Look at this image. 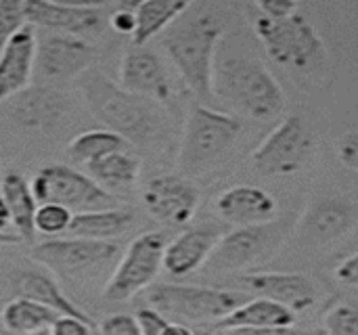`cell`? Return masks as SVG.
<instances>
[{"instance_id":"cb8c5ba5","label":"cell","mask_w":358,"mask_h":335,"mask_svg":"<svg viewBox=\"0 0 358 335\" xmlns=\"http://www.w3.org/2000/svg\"><path fill=\"white\" fill-rule=\"evenodd\" d=\"M355 224V210L344 199H321L315 204L306 218L304 229L317 241H331L344 237Z\"/></svg>"},{"instance_id":"277c9868","label":"cell","mask_w":358,"mask_h":335,"mask_svg":"<svg viewBox=\"0 0 358 335\" xmlns=\"http://www.w3.org/2000/svg\"><path fill=\"white\" fill-rule=\"evenodd\" d=\"M254 29L268 57L283 67L308 71L325 59V42L313 23L298 13L279 19L262 15L256 19Z\"/></svg>"},{"instance_id":"f1b7e54d","label":"cell","mask_w":358,"mask_h":335,"mask_svg":"<svg viewBox=\"0 0 358 335\" xmlns=\"http://www.w3.org/2000/svg\"><path fill=\"white\" fill-rule=\"evenodd\" d=\"M126 145L128 141L113 130H86L67 145V153L73 162L88 166L113 151L126 149Z\"/></svg>"},{"instance_id":"60d3db41","label":"cell","mask_w":358,"mask_h":335,"mask_svg":"<svg viewBox=\"0 0 358 335\" xmlns=\"http://www.w3.org/2000/svg\"><path fill=\"white\" fill-rule=\"evenodd\" d=\"M117 8H126V10H136L145 0H115Z\"/></svg>"},{"instance_id":"83f0119b","label":"cell","mask_w":358,"mask_h":335,"mask_svg":"<svg viewBox=\"0 0 358 335\" xmlns=\"http://www.w3.org/2000/svg\"><path fill=\"white\" fill-rule=\"evenodd\" d=\"M193 0H145L136 10V29L132 34V44L143 46L153 36L162 34L170 23H174Z\"/></svg>"},{"instance_id":"6da1fadb","label":"cell","mask_w":358,"mask_h":335,"mask_svg":"<svg viewBox=\"0 0 358 335\" xmlns=\"http://www.w3.org/2000/svg\"><path fill=\"white\" fill-rule=\"evenodd\" d=\"M80 92L96 120L126 141H149L157 128L149 99L138 97L115 84L96 67H88L80 78Z\"/></svg>"},{"instance_id":"e0dca14e","label":"cell","mask_w":358,"mask_h":335,"mask_svg":"<svg viewBox=\"0 0 358 335\" xmlns=\"http://www.w3.org/2000/svg\"><path fill=\"white\" fill-rule=\"evenodd\" d=\"M25 21L34 27L82 36V34L101 29L103 15L99 8H76V6H65V4H57L50 0H27Z\"/></svg>"},{"instance_id":"9c48e42d","label":"cell","mask_w":358,"mask_h":335,"mask_svg":"<svg viewBox=\"0 0 358 335\" xmlns=\"http://www.w3.org/2000/svg\"><path fill=\"white\" fill-rule=\"evenodd\" d=\"M31 191L38 204L55 201L71 212L115 208V197L111 191L103 189L92 176H88V172L82 174L63 164L40 168L31 180Z\"/></svg>"},{"instance_id":"ab89813d","label":"cell","mask_w":358,"mask_h":335,"mask_svg":"<svg viewBox=\"0 0 358 335\" xmlns=\"http://www.w3.org/2000/svg\"><path fill=\"white\" fill-rule=\"evenodd\" d=\"M50 2L65 4V6H76V8H101L109 0H50Z\"/></svg>"},{"instance_id":"8d00e7d4","label":"cell","mask_w":358,"mask_h":335,"mask_svg":"<svg viewBox=\"0 0 358 335\" xmlns=\"http://www.w3.org/2000/svg\"><path fill=\"white\" fill-rule=\"evenodd\" d=\"M109 23H111V27H113L117 34H130V38H132V34H134V29H136V15H134V10L117 8V10L109 17Z\"/></svg>"},{"instance_id":"4fadbf2b","label":"cell","mask_w":358,"mask_h":335,"mask_svg":"<svg viewBox=\"0 0 358 335\" xmlns=\"http://www.w3.org/2000/svg\"><path fill=\"white\" fill-rule=\"evenodd\" d=\"M120 86L132 94L157 103H166L172 94V86L162 59L145 44L143 46L132 44L124 52L120 65Z\"/></svg>"},{"instance_id":"44dd1931","label":"cell","mask_w":358,"mask_h":335,"mask_svg":"<svg viewBox=\"0 0 358 335\" xmlns=\"http://www.w3.org/2000/svg\"><path fill=\"white\" fill-rule=\"evenodd\" d=\"M13 287L19 296H27L31 300H38V302L46 304L48 308L57 311L59 315H71V317H80V319L92 323V319L61 290L57 279L46 271H40V269L21 271L15 275Z\"/></svg>"},{"instance_id":"4316f807","label":"cell","mask_w":358,"mask_h":335,"mask_svg":"<svg viewBox=\"0 0 358 335\" xmlns=\"http://www.w3.org/2000/svg\"><path fill=\"white\" fill-rule=\"evenodd\" d=\"M88 176H92L107 191H124L136 185L141 174V159L124 149L113 151L86 166Z\"/></svg>"},{"instance_id":"836d02e7","label":"cell","mask_w":358,"mask_h":335,"mask_svg":"<svg viewBox=\"0 0 358 335\" xmlns=\"http://www.w3.org/2000/svg\"><path fill=\"white\" fill-rule=\"evenodd\" d=\"M96 332L105 335H143L136 315H111L101 325H96Z\"/></svg>"},{"instance_id":"e575fe53","label":"cell","mask_w":358,"mask_h":335,"mask_svg":"<svg viewBox=\"0 0 358 335\" xmlns=\"http://www.w3.org/2000/svg\"><path fill=\"white\" fill-rule=\"evenodd\" d=\"M96 332V325L71 315H59L50 327L52 335H88Z\"/></svg>"},{"instance_id":"7c38bea8","label":"cell","mask_w":358,"mask_h":335,"mask_svg":"<svg viewBox=\"0 0 358 335\" xmlns=\"http://www.w3.org/2000/svg\"><path fill=\"white\" fill-rule=\"evenodd\" d=\"M143 201L147 212L155 220L172 227H182L191 222L199 208V191L195 185L180 176L164 174L147 183L143 191Z\"/></svg>"},{"instance_id":"ffe728a7","label":"cell","mask_w":358,"mask_h":335,"mask_svg":"<svg viewBox=\"0 0 358 335\" xmlns=\"http://www.w3.org/2000/svg\"><path fill=\"white\" fill-rule=\"evenodd\" d=\"M266 224L262 227H237L227 237L218 239L208 264L216 271H233L241 269L254 258L260 256V252L266 245Z\"/></svg>"},{"instance_id":"8fae6325","label":"cell","mask_w":358,"mask_h":335,"mask_svg":"<svg viewBox=\"0 0 358 335\" xmlns=\"http://www.w3.org/2000/svg\"><path fill=\"white\" fill-rule=\"evenodd\" d=\"M94 48L73 34H48L38 38L36 50V69L34 80L38 84H55L80 78L92 63Z\"/></svg>"},{"instance_id":"603a6c76","label":"cell","mask_w":358,"mask_h":335,"mask_svg":"<svg viewBox=\"0 0 358 335\" xmlns=\"http://www.w3.org/2000/svg\"><path fill=\"white\" fill-rule=\"evenodd\" d=\"M17 97H19V101L15 105V115H17L19 124H23L25 128H31V130L50 128L55 122L61 120V115L65 111V103H63L65 99L52 88H44V86L29 88L27 86Z\"/></svg>"},{"instance_id":"d4e9b609","label":"cell","mask_w":358,"mask_h":335,"mask_svg":"<svg viewBox=\"0 0 358 335\" xmlns=\"http://www.w3.org/2000/svg\"><path fill=\"white\" fill-rule=\"evenodd\" d=\"M2 325L13 334H50L57 311L27 296H17L2 308Z\"/></svg>"},{"instance_id":"9a60e30c","label":"cell","mask_w":358,"mask_h":335,"mask_svg":"<svg viewBox=\"0 0 358 335\" xmlns=\"http://www.w3.org/2000/svg\"><path fill=\"white\" fill-rule=\"evenodd\" d=\"M216 212L235 227L271 224L277 216V201L260 187H233L216 199Z\"/></svg>"},{"instance_id":"d6a6232c","label":"cell","mask_w":358,"mask_h":335,"mask_svg":"<svg viewBox=\"0 0 358 335\" xmlns=\"http://www.w3.org/2000/svg\"><path fill=\"white\" fill-rule=\"evenodd\" d=\"M136 321L141 325V334L143 335H168L170 325H172V321L153 306L141 308L136 313Z\"/></svg>"},{"instance_id":"d6986e66","label":"cell","mask_w":358,"mask_h":335,"mask_svg":"<svg viewBox=\"0 0 358 335\" xmlns=\"http://www.w3.org/2000/svg\"><path fill=\"white\" fill-rule=\"evenodd\" d=\"M218 239V231L208 227H195L180 233L166 245L164 271L172 277H187L195 273L210 260Z\"/></svg>"},{"instance_id":"4dcf8cb0","label":"cell","mask_w":358,"mask_h":335,"mask_svg":"<svg viewBox=\"0 0 358 335\" xmlns=\"http://www.w3.org/2000/svg\"><path fill=\"white\" fill-rule=\"evenodd\" d=\"M25 2L27 0H0V52L4 44L27 23Z\"/></svg>"},{"instance_id":"1f68e13d","label":"cell","mask_w":358,"mask_h":335,"mask_svg":"<svg viewBox=\"0 0 358 335\" xmlns=\"http://www.w3.org/2000/svg\"><path fill=\"white\" fill-rule=\"evenodd\" d=\"M323 329L331 335H358V311L350 304H336L323 317Z\"/></svg>"},{"instance_id":"484cf974","label":"cell","mask_w":358,"mask_h":335,"mask_svg":"<svg viewBox=\"0 0 358 335\" xmlns=\"http://www.w3.org/2000/svg\"><path fill=\"white\" fill-rule=\"evenodd\" d=\"M134 216L126 210L105 208V210H90V212H76L69 224V235L76 237H90V239H107L113 241L115 237L124 235Z\"/></svg>"},{"instance_id":"d590c367","label":"cell","mask_w":358,"mask_h":335,"mask_svg":"<svg viewBox=\"0 0 358 335\" xmlns=\"http://www.w3.org/2000/svg\"><path fill=\"white\" fill-rule=\"evenodd\" d=\"M262 15L266 17H289L296 13L298 0H256Z\"/></svg>"},{"instance_id":"3957f363","label":"cell","mask_w":358,"mask_h":335,"mask_svg":"<svg viewBox=\"0 0 358 335\" xmlns=\"http://www.w3.org/2000/svg\"><path fill=\"white\" fill-rule=\"evenodd\" d=\"M222 25L212 15L178 23L164 38V48L189 88L199 97L214 92V50Z\"/></svg>"},{"instance_id":"f546056e","label":"cell","mask_w":358,"mask_h":335,"mask_svg":"<svg viewBox=\"0 0 358 335\" xmlns=\"http://www.w3.org/2000/svg\"><path fill=\"white\" fill-rule=\"evenodd\" d=\"M71 218H73V212L69 208L61 206V204H55V201L38 204L36 218H34L36 233L46 235V237L63 235V233L69 231Z\"/></svg>"},{"instance_id":"5bb4252c","label":"cell","mask_w":358,"mask_h":335,"mask_svg":"<svg viewBox=\"0 0 358 335\" xmlns=\"http://www.w3.org/2000/svg\"><path fill=\"white\" fill-rule=\"evenodd\" d=\"M38 34L36 27L25 23L0 52V103L23 92L36 69Z\"/></svg>"},{"instance_id":"f35d334b","label":"cell","mask_w":358,"mask_h":335,"mask_svg":"<svg viewBox=\"0 0 358 335\" xmlns=\"http://www.w3.org/2000/svg\"><path fill=\"white\" fill-rule=\"evenodd\" d=\"M8 227H13V224H10V214H8V208H6V201H4L2 189H0V241H10V243H13V241H17V239L4 235Z\"/></svg>"},{"instance_id":"2e32d148","label":"cell","mask_w":358,"mask_h":335,"mask_svg":"<svg viewBox=\"0 0 358 335\" xmlns=\"http://www.w3.org/2000/svg\"><path fill=\"white\" fill-rule=\"evenodd\" d=\"M296 315L289 306L271 300V298H252L245 304L237 306L233 313L218 321V329L222 332H256V334H273L285 332L296 323Z\"/></svg>"},{"instance_id":"ac0fdd59","label":"cell","mask_w":358,"mask_h":335,"mask_svg":"<svg viewBox=\"0 0 358 335\" xmlns=\"http://www.w3.org/2000/svg\"><path fill=\"white\" fill-rule=\"evenodd\" d=\"M243 285L262 298L277 300L294 313H304L317 302L315 283L296 273H252L241 277Z\"/></svg>"},{"instance_id":"7a4b0ae2","label":"cell","mask_w":358,"mask_h":335,"mask_svg":"<svg viewBox=\"0 0 358 335\" xmlns=\"http://www.w3.org/2000/svg\"><path fill=\"white\" fill-rule=\"evenodd\" d=\"M214 90L252 120H273L285 109V94L275 76L248 57H231L214 67Z\"/></svg>"},{"instance_id":"8992f818","label":"cell","mask_w":358,"mask_h":335,"mask_svg":"<svg viewBox=\"0 0 358 335\" xmlns=\"http://www.w3.org/2000/svg\"><path fill=\"white\" fill-rule=\"evenodd\" d=\"M241 122L233 115L208 107H195L187 120L178 166L187 174H197L220 159L239 138Z\"/></svg>"},{"instance_id":"30bf717a","label":"cell","mask_w":358,"mask_h":335,"mask_svg":"<svg viewBox=\"0 0 358 335\" xmlns=\"http://www.w3.org/2000/svg\"><path fill=\"white\" fill-rule=\"evenodd\" d=\"M315 138L300 115L285 117L254 151V170L262 176H287L313 159Z\"/></svg>"},{"instance_id":"74e56055","label":"cell","mask_w":358,"mask_h":335,"mask_svg":"<svg viewBox=\"0 0 358 335\" xmlns=\"http://www.w3.org/2000/svg\"><path fill=\"white\" fill-rule=\"evenodd\" d=\"M336 279L338 281H342V283H348V285H352V283H357L358 281V254L355 256H350V258H346L338 269H336Z\"/></svg>"},{"instance_id":"5b68a950","label":"cell","mask_w":358,"mask_h":335,"mask_svg":"<svg viewBox=\"0 0 358 335\" xmlns=\"http://www.w3.org/2000/svg\"><path fill=\"white\" fill-rule=\"evenodd\" d=\"M120 254L117 243L90 237L48 239L31 248L29 258L61 279H88L109 269Z\"/></svg>"},{"instance_id":"7402d4cb","label":"cell","mask_w":358,"mask_h":335,"mask_svg":"<svg viewBox=\"0 0 358 335\" xmlns=\"http://www.w3.org/2000/svg\"><path fill=\"white\" fill-rule=\"evenodd\" d=\"M2 197L6 201L8 214H10V224L15 233L21 237V241H31L36 237V210H38V199L31 191V185L25 180L23 174L19 172H6L0 180Z\"/></svg>"},{"instance_id":"52a82bcc","label":"cell","mask_w":358,"mask_h":335,"mask_svg":"<svg viewBox=\"0 0 358 335\" xmlns=\"http://www.w3.org/2000/svg\"><path fill=\"white\" fill-rule=\"evenodd\" d=\"M252 300L250 294L197 287V285H153L149 290V302L166 317H174L180 323L220 321L237 306Z\"/></svg>"},{"instance_id":"ba28073f","label":"cell","mask_w":358,"mask_h":335,"mask_svg":"<svg viewBox=\"0 0 358 335\" xmlns=\"http://www.w3.org/2000/svg\"><path fill=\"white\" fill-rule=\"evenodd\" d=\"M168 239L166 233H143L138 235L120 258L111 277L103 287L107 302H126L138 292L147 290L164 269V252Z\"/></svg>"}]
</instances>
